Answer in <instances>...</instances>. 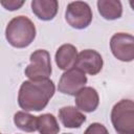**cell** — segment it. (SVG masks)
Segmentation results:
<instances>
[{"instance_id": "cell-1", "label": "cell", "mask_w": 134, "mask_h": 134, "mask_svg": "<svg viewBox=\"0 0 134 134\" xmlns=\"http://www.w3.org/2000/svg\"><path fill=\"white\" fill-rule=\"evenodd\" d=\"M55 91L51 80H28L22 83L18 93V104L26 111L43 110Z\"/></svg>"}, {"instance_id": "cell-2", "label": "cell", "mask_w": 134, "mask_h": 134, "mask_svg": "<svg viewBox=\"0 0 134 134\" xmlns=\"http://www.w3.org/2000/svg\"><path fill=\"white\" fill-rule=\"evenodd\" d=\"M5 38L16 48L27 47L36 38V26L25 16L15 17L8 22L5 28Z\"/></svg>"}, {"instance_id": "cell-3", "label": "cell", "mask_w": 134, "mask_h": 134, "mask_svg": "<svg viewBox=\"0 0 134 134\" xmlns=\"http://www.w3.org/2000/svg\"><path fill=\"white\" fill-rule=\"evenodd\" d=\"M111 122L117 134H134V103L121 99L111 111Z\"/></svg>"}, {"instance_id": "cell-4", "label": "cell", "mask_w": 134, "mask_h": 134, "mask_svg": "<svg viewBox=\"0 0 134 134\" xmlns=\"http://www.w3.org/2000/svg\"><path fill=\"white\" fill-rule=\"evenodd\" d=\"M30 64L25 68L24 73L29 80H45L51 75L50 54L45 49H38L30 54Z\"/></svg>"}, {"instance_id": "cell-5", "label": "cell", "mask_w": 134, "mask_h": 134, "mask_svg": "<svg viewBox=\"0 0 134 134\" xmlns=\"http://www.w3.org/2000/svg\"><path fill=\"white\" fill-rule=\"evenodd\" d=\"M92 10L87 2L74 1L67 5L65 19L67 23L75 29H84L88 27L92 21Z\"/></svg>"}, {"instance_id": "cell-6", "label": "cell", "mask_w": 134, "mask_h": 134, "mask_svg": "<svg viewBox=\"0 0 134 134\" xmlns=\"http://www.w3.org/2000/svg\"><path fill=\"white\" fill-rule=\"evenodd\" d=\"M110 48L113 55L122 62H131L134 59V38L130 34L117 32L111 37Z\"/></svg>"}, {"instance_id": "cell-7", "label": "cell", "mask_w": 134, "mask_h": 134, "mask_svg": "<svg viewBox=\"0 0 134 134\" xmlns=\"http://www.w3.org/2000/svg\"><path fill=\"white\" fill-rule=\"evenodd\" d=\"M87 84L86 74L77 68L66 70L60 77L58 90L63 94L75 95Z\"/></svg>"}, {"instance_id": "cell-8", "label": "cell", "mask_w": 134, "mask_h": 134, "mask_svg": "<svg viewBox=\"0 0 134 134\" xmlns=\"http://www.w3.org/2000/svg\"><path fill=\"white\" fill-rule=\"evenodd\" d=\"M103 65L104 62L100 53L93 49H85L77 54L74 67L80 69L84 73L95 75L100 72Z\"/></svg>"}, {"instance_id": "cell-9", "label": "cell", "mask_w": 134, "mask_h": 134, "mask_svg": "<svg viewBox=\"0 0 134 134\" xmlns=\"http://www.w3.org/2000/svg\"><path fill=\"white\" fill-rule=\"evenodd\" d=\"M74 96H75L74 102H75L76 108L84 112L90 113L95 111L99 103L98 93L92 87L82 88Z\"/></svg>"}, {"instance_id": "cell-10", "label": "cell", "mask_w": 134, "mask_h": 134, "mask_svg": "<svg viewBox=\"0 0 134 134\" xmlns=\"http://www.w3.org/2000/svg\"><path fill=\"white\" fill-rule=\"evenodd\" d=\"M77 58V49L72 44L61 45L55 52V63L61 70H69L74 67Z\"/></svg>"}, {"instance_id": "cell-11", "label": "cell", "mask_w": 134, "mask_h": 134, "mask_svg": "<svg viewBox=\"0 0 134 134\" xmlns=\"http://www.w3.org/2000/svg\"><path fill=\"white\" fill-rule=\"evenodd\" d=\"M59 8V3L57 0H32L31 9L32 13L43 21L52 20Z\"/></svg>"}, {"instance_id": "cell-12", "label": "cell", "mask_w": 134, "mask_h": 134, "mask_svg": "<svg viewBox=\"0 0 134 134\" xmlns=\"http://www.w3.org/2000/svg\"><path fill=\"white\" fill-rule=\"evenodd\" d=\"M59 118L65 128H80L86 121V116L72 106L61 108L59 110Z\"/></svg>"}, {"instance_id": "cell-13", "label": "cell", "mask_w": 134, "mask_h": 134, "mask_svg": "<svg viewBox=\"0 0 134 134\" xmlns=\"http://www.w3.org/2000/svg\"><path fill=\"white\" fill-rule=\"evenodd\" d=\"M97 9L106 20H116L122 15L121 2L118 0H98Z\"/></svg>"}, {"instance_id": "cell-14", "label": "cell", "mask_w": 134, "mask_h": 134, "mask_svg": "<svg viewBox=\"0 0 134 134\" xmlns=\"http://www.w3.org/2000/svg\"><path fill=\"white\" fill-rule=\"evenodd\" d=\"M37 130L40 134H58L60 132V126L52 114L45 113L37 116Z\"/></svg>"}, {"instance_id": "cell-15", "label": "cell", "mask_w": 134, "mask_h": 134, "mask_svg": "<svg viewBox=\"0 0 134 134\" xmlns=\"http://www.w3.org/2000/svg\"><path fill=\"white\" fill-rule=\"evenodd\" d=\"M14 122L17 128L24 132L37 131V116H34L25 111H18L14 115Z\"/></svg>"}, {"instance_id": "cell-16", "label": "cell", "mask_w": 134, "mask_h": 134, "mask_svg": "<svg viewBox=\"0 0 134 134\" xmlns=\"http://www.w3.org/2000/svg\"><path fill=\"white\" fill-rule=\"evenodd\" d=\"M84 134H109V132L104 125L99 122H93L85 130Z\"/></svg>"}, {"instance_id": "cell-17", "label": "cell", "mask_w": 134, "mask_h": 134, "mask_svg": "<svg viewBox=\"0 0 134 134\" xmlns=\"http://www.w3.org/2000/svg\"><path fill=\"white\" fill-rule=\"evenodd\" d=\"M0 4L5 8V9H8V10H17L19 9L23 4H24V1H16V0H1L0 1Z\"/></svg>"}, {"instance_id": "cell-18", "label": "cell", "mask_w": 134, "mask_h": 134, "mask_svg": "<svg viewBox=\"0 0 134 134\" xmlns=\"http://www.w3.org/2000/svg\"><path fill=\"white\" fill-rule=\"evenodd\" d=\"M64 134H71V133H64Z\"/></svg>"}, {"instance_id": "cell-19", "label": "cell", "mask_w": 134, "mask_h": 134, "mask_svg": "<svg viewBox=\"0 0 134 134\" xmlns=\"http://www.w3.org/2000/svg\"><path fill=\"white\" fill-rule=\"evenodd\" d=\"M0 134H1V133H0Z\"/></svg>"}]
</instances>
